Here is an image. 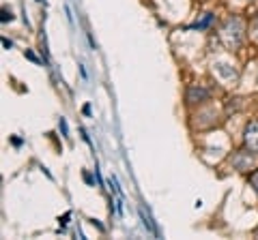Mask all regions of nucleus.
<instances>
[{
  "label": "nucleus",
  "instance_id": "obj_7",
  "mask_svg": "<svg viewBox=\"0 0 258 240\" xmlns=\"http://www.w3.org/2000/svg\"><path fill=\"white\" fill-rule=\"evenodd\" d=\"M140 217H142V221H144V225H146V230H148V232H155V228H153V223H150V217H148V213H144V208H140Z\"/></svg>",
  "mask_w": 258,
  "mask_h": 240
},
{
  "label": "nucleus",
  "instance_id": "obj_9",
  "mask_svg": "<svg viewBox=\"0 0 258 240\" xmlns=\"http://www.w3.org/2000/svg\"><path fill=\"white\" fill-rule=\"evenodd\" d=\"M13 19V15H11V11H6V9H2V21L6 24V21H11Z\"/></svg>",
  "mask_w": 258,
  "mask_h": 240
},
{
  "label": "nucleus",
  "instance_id": "obj_3",
  "mask_svg": "<svg viewBox=\"0 0 258 240\" xmlns=\"http://www.w3.org/2000/svg\"><path fill=\"white\" fill-rule=\"evenodd\" d=\"M232 165H234V170H239V172H248L250 167L254 165V159L250 157V152H239V155L232 157Z\"/></svg>",
  "mask_w": 258,
  "mask_h": 240
},
{
  "label": "nucleus",
  "instance_id": "obj_8",
  "mask_svg": "<svg viewBox=\"0 0 258 240\" xmlns=\"http://www.w3.org/2000/svg\"><path fill=\"white\" fill-rule=\"evenodd\" d=\"M250 183H252V187H254V191L258 193V172H254L252 176H250Z\"/></svg>",
  "mask_w": 258,
  "mask_h": 240
},
{
  "label": "nucleus",
  "instance_id": "obj_10",
  "mask_svg": "<svg viewBox=\"0 0 258 240\" xmlns=\"http://www.w3.org/2000/svg\"><path fill=\"white\" fill-rule=\"evenodd\" d=\"M60 129H62V135H64V137H69V133H67V122H64L62 118H60Z\"/></svg>",
  "mask_w": 258,
  "mask_h": 240
},
{
  "label": "nucleus",
  "instance_id": "obj_6",
  "mask_svg": "<svg viewBox=\"0 0 258 240\" xmlns=\"http://www.w3.org/2000/svg\"><path fill=\"white\" fill-rule=\"evenodd\" d=\"M211 21H213V15H211V13H206V15H204V19H200V21H196V24H194L192 28H198V30H200V28H206V26H209V24H211Z\"/></svg>",
  "mask_w": 258,
  "mask_h": 240
},
{
  "label": "nucleus",
  "instance_id": "obj_1",
  "mask_svg": "<svg viewBox=\"0 0 258 240\" xmlns=\"http://www.w3.org/2000/svg\"><path fill=\"white\" fill-rule=\"evenodd\" d=\"M220 39L230 52L239 49L243 39H246V21L236 15H228L220 28Z\"/></svg>",
  "mask_w": 258,
  "mask_h": 240
},
{
  "label": "nucleus",
  "instance_id": "obj_5",
  "mask_svg": "<svg viewBox=\"0 0 258 240\" xmlns=\"http://www.w3.org/2000/svg\"><path fill=\"white\" fill-rule=\"evenodd\" d=\"M215 71H218L220 75H224L226 79H234L236 77V71L230 67V64H226V62H218V64H215Z\"/></svg>",
  "mask_w": 258,
  "mask_h": 240
},
{
  "label": "nucleus",
  "instance_id": "obj_2",
  "mask_svg": "<svg viewBox=\"0 0 258 240\" xmlns=\"http://www.w3.org/2000/svg\"><path fill=\"white\" fill-rule=\"evenodd\" d=\"M243 140H246V148H248L250 152H254V155H258V120L248 122Z\"/></svg>",
  "mask_w": 258,
  "mask_h": 240
},
{
  "label": "nucleus",
  "instance_id": "obj_11",
  "mask_svg": "<svg viewBox=\"0 0 258 240\" xmlns=\"http://www.w3.org/2000/svg\"><path fill=\"white\" fill-rule=\"evenodd\" d=\"M256 37H258V26H256Z\"/></svg>",
  "mask_w": 258,
  "mask_h": 240
},
{
  "label": "nucleus",
  "instance_id": "obj_4",
  "mask_svg": "<svg viewBox=\"0 0 258 240\" xmlns=\"http://www.w3.org/2000/svg\"><path fill=\"white\" fill-rule=\"evenodd\" d=\"M209 90L202 88V86H192V88L188 90V101L190 103H202V101L209 99Z\"/></svg>",
  "mask_w": 258,
  "mask_h": 240
}]
</instances>
